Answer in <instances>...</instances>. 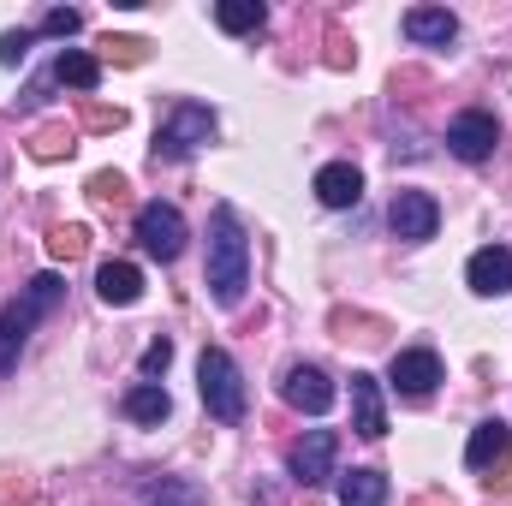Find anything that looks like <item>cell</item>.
Listing matches in <instances>:
<instances>
[{
	"label": "cell",
	"instance_id": "20",
	"mask_svg": "<svg viewBox=\"0 0 512 506\" xmlns=\"http://www.w3.org/2000/svg\"><path fill=\"white\" fill-rule=\"evenodd\" d=\"M340 506H387L382 471H340Z\"/></svg>",
	"mask_w": 512,
	"mask_h": 506
},
{
	"label": "cell",
	"instance_id": "23",
	"mask_svg": "<svg viewBox=\"0 0 512 506\" xmlns=\"http://www.w3.org/2000/svg\"><path fill=\"white\" fill-rule=\"evenodd\" d=\"M102 60H114V66H143V60H149V42H143V36H102Z\"/></svg>",
	"mask_w": 512,
	"mask_h": 506
},
{
	"label": "cell",
	"instance_id": "3",
	"mask_svg": "<svg viewBox=\"0 0 512 506\" xmlns=\"http://www.w3.org/2000/svg\"><path fill=\"white\" fill-rule=\"evenodd\" d=\"M197 387H203V405H209L215 423H245V376H239L233 352L209 346L197 358Z\"/></svg>",
	"mask_w": 512,
	"mask_h": 506
},
{
	"label": "cell",
	"instance_id": "18",
	"mask_svg": "<svg viewBox=\"0 0 512 506\" xmlns=\"http://www.w3.org/2000/svg\"><path fill=\"white\" fill-rule=\"evenodd\" d=\"M54 78H60V84H72V90H84V96H90V90H96V84H102V60H96V54H84V48H66V54H60V60H54Z\"/></svg>",
	"mask_w": 512,
	"mask_h": 506
},
{
	"label": "cell",
	"instance_id": "4",
	"mask_svg": "<svg viewBox=\"0 0 512 506\" xmlns=\"http://www.w3.org/2000/svg\"><path fill=\"white\" fill-rule=\"evenodd\" d=\"M215 137V108L203 102H173V114L155 131V161H185L191 149H203Z\"/></svg>",
	"mask_w": 512,
	"mask_h": 506
},
{
	"label": "cell",
	"instance_id": "2",
	"mask_svg": "<svg viewBox=\"0 0 512 506\" xmlns=\"http://www.w3.org/2000/svg\"><path fill=\"white\" fill-rule=\"evenodd\" d=\"M60 298H66V280H60V274H36V280L24 286V298H12V304L0 310V376L18 370V352L30 346V328H36Z\"/></svg>",
	"mask_w": 512,
	"mask_h": 506
},
{
	"label": "cell",
	"instance_id": "17",
	"mask_svg": "<svg viewBox=\"0 0 512 506\" xmlns=\"http://www.w3.org/2000/svg\"><path fill=\"white\" fill-rule=\"evenodd\" d=\"M120 411H126L131 423H167L173 399H167V387H161V381H137V387L126 393V405H120Z\"/></svg>",
	"mask_w": 512,
	"mask_h": 506
},
{
	"label": "cell",
	"instance_id": "19",
	"mask_svg": "<svg viewBox=\"0 0 512 506\" xmlns=\"http://www.w3.org/2000/svg\"><path fill=\"white\" fill-rule=\"evenodd\" d=\"M215 24H221L227 36H256V30L268 24V6H262V0H221V6H215Z\"/></svg>",
	"mask_w": 512,
	"mask_h": 506
},
{
	"label": "cell",
	"instance_id": "26",
	"mask_svg": "<svg viewBox=\"0 0 512 506\" xmlns=\"http://www.w3.org/2000/svg\"><path fill=\"white\" fill-rule=\"evenodd\" d=\"M126 173H90V197L96 203H126Z\"/></svg>",
	"mask_w": 512,
	"mask_h": 506
},
{
	"label": "cell",
	"instance_id": "15",
	"mask_svg": "<svg viewBox=\"0 0 512 506\" xmlns=\"http://www.w3.org/2000/svg\"><path fill=\"white\" fill-rule=\"evenodd\" d=\"M405 36H411L417 48H447V42L459 36V18H453L447 6H411V12H405Z\"/></svg>",
	"mask_w": 512,
	"mask_h": 506
},
{
	"label": "cell",
	"instance_id": "7",
	"mask_svg": "<svg viewBox=\"0 0 512 506\" xmlns=\"http://www.w3.org/2000/svg\"><path fill=\"white\" fill-rule=\"evenodd\" d=\"M387 227H393V239L423 245V239H435V227H441V203H435L429 191H393V203H387Z\"/></svg>",
	"mask_w": 512,
	"mask_h": 506
},
{
	"label": "cell",
	"instance_id": "12",
	"mask_svg": "<svg viewBox=\"0 0 512 506\" xmlns=\"http://www.w3.org/2000/svg\"><path fill=\"white\" fill-rule=\"evenodd\" d=\"M465 280H471V292H483V298H507L512 292V251L507 245H483V251L465 262Z\"/></svg>",
	"mask_w": 512,
	"mask_h": 506
},
{
	"label": "cell",
	"instance_id": "30",
	"mask_svg": "<svg viewBox=\"0 0 512 506\" xmlns=\"http://www.w3.org/2000/svg\"><path fill=\"white\" fill-rule=\"evenodd\" d=\"M483 483H489V495H512V453L489 465V477H483Z\"/></svg>",
	"mask_w": 512,
	"mask_h": 506
},
{
	"label": "cell",
	"instance_id": "32",
	"mask_svg": "<svg viewBox=\"0 0 512 506\" xmlns=\"http://www.w3.org/2000/svg\"><path fill=\"white\" fill-rule=\"evenodd\" d=\"M417 506H447V501H417Z\"/></svg>",
	"mask_w": 512,
	"mask_h": 506
},
{
	"label": "cell",
	"instance_id": "8",
	"mask_svg": "<svg viewBox=\"0 0 512 506\" xmlns=\"http://www.w3.org/2000/svg\"><path fill=\"white\" fill-rule=\"evenodd\" d=\"M280 399L292 411H304V417H328L334 411V381H328V370H316V364H286L280 370Z\"/></svg>",
	"mask_w": 512,
	"mask_h": 506
},
{
	"label": "cell",
	"instance_id": "27",
	"mask_svg": "<svg viewBox=\"0 0 512 506\" xmlns=\"http://www.w3.org/2000/svg\"><path fill=\"white\" fill-rule=\"evenodd\" d=\"M167 364H173V346H167V340H149L137 370H143V381H155V376H167Z\"/></svg>",
	"mask_w": 512,
	"mask_h": 506
},
{
	"label": "cell",
	"instance_id": "11",
	"mask_svg": "<svg viewBox=\"0 0 512 506\" xmlns=\"http://www.w3.org/2000/svg\"><path fill=\"white\" fill-rule=\"evenodd\" d=\"M352 429L364 441H382L387 435V405H382V381L370 370H352Z\"/></svg>",
	"mask_w": 512,
	"mask_h": 506
},
{
	"label": "cell",
	"instance_id": "5",
	"mask_svg": "<svg viewBox=\"0 0 512 506\" xmlns=\"http://www.w3.org/2000/svg\"><path fill=\"white\" fill-rule=\"evenodd\" d=\"M334 459H340V435H334V429H310L304 441H292L286 471H292V483H298V489H316V483H328V477H334Z\"/></svg>",
	"mask_w": 512,
	"mask_h": 506
},
{
	"label": "cell",
	"instance_id": "24",
	"mask_svg": "<svg viewBox=\"0 0 512 506\" xmlns=\"http://www.w3.org/2000/svg\"><path fill=\"white\" fill-rule=\"evenodd\" d=\"M84 30V12L78 6H54L48 18H42V36H78Z\"/></svg>",
	"mask_w": 512,
	"mask_h": 506
},
{
	"label": "cell",
	"instance_id": "1",
	"mask_svg": "<svg viewBox=\"0 0 512 506\" xmlns=\"http://www.w3.org/2000/svg\"><path fill=\"white\" fill-rule=\"evenodd\" d=\"M203 280H209V298L221 310H233L251 286V239H245L233 203H215V215H209V274Z\"/></svg>",
	"mask_w": 512,
	"mask_h": 506
},
{
	"label": "cell",
	"instance_id": "13",
	"mask_svg": "<svg viewBox=\"0 0 512 506\" xmlns=\"http://www.w3.org/2000/svg\"><path fill=\"white\" fill-rule=\"evenodd\" d=\"M316 203H322V209H358V203H364V173H358L352 161H328V167L316 173Z\"/></svg>",
	"mask_w": 512,
	"mask_h": 506
},
{
	"label": "cell",
	"instance_id": "9",
	"mask_svg": "<svg viewBox=\"0 0 512 506\" xmlns=\"http://www.w3.org/2000/svg\"><path fill=\"white\" fill-rule=\"evenodd\" d=\"M387 381H393L399 399H429V393L441 387V358H435L429 346H405V352H393Z\"/></svg>",
	"mask_w": 512,
	"mask_h": 506
},
{
	"label": "cell",
	"instance_id": "31",
	"mask_svg": "<svg viewBox=\"0 0 512 506\" xmlns=\"http://www.w3.org/2000/svg\"><path fill=\"white\" fill-rule=\"evenodd\" d=\"M149 506H203V501H197L191 489H179V483H173V489H161V495H155Z\"/></svg>",
	"mask_w": 512,
	"mask_h": 506
},
{
	"label": "cell",
	"instance_id": "16",
	"mask_svg": "<svg viewBox=\"0 0 512 506\" xmlns=\"http://www.w3.org/2000/svg\"><path fill=\"white\" fill-rule=\"evenodd\" d=\"M507 453H512V429L501 417H483V423L471 429V441H465V465H471V471H489V465L507 459Z\"/></svg>",
	"mask_w": 512,
	"mask_h": 506
},
{
	"label": "cell",
	"instance_id": "14",
	"mask_svg": "<svg viewBox=\"0 0 512 506\" xmlns=\"http://www.w3.org/2000/svg\"><path fill=\"white\" fill-rule=\"evenodd\" d=\"M96 298L114 304V310L137 304V298H143V268H137V262H120V256L102 262V268H96Z\"/></svg>",
	"mask_w": 512,
	"mask_h": 506
},
{
	"label": "cell",
	"instance_id": "10",
	"mask_svg": "<svg viewBox=\"0 0 512 506\" xmlns=\"http://www.w3.org/2000/svg\"><path fill=\"white\" fill-rule=\"evenodd\" d=\"M495 143H501V126H495L489 108H465V114L447 126V149H453L459 161H489Z\"/></svg>",
	"mask_w": 512,
	"mask_h": 506
},
{
	"label": "cell",
	"instance_id": "22",
	"mask_svg": "<svg viewBox=\"0 0 512 506\" xmlns=\"http://www.w3.org/2000/svg\"><path fill=\"white\" fill-rule=\"evenodd\" d=\"M84 251H90V227H78V221L48 227V256H54V262H78Z\"/></svg>",
	"mask_w": 512,
	"mask_h": 506
},
{
	"label": "cell",
	"instance_id": "6",
	"mask_svg": "<svg viewBox=\"0 0 512 506\" xmlns=\"http://www.w3.org/2000/svg\"><path fill=\"white\" fill-rule=\"evenodd\" d=\"M137 245L155 262H173V256L185 251V215L173 203H143L137 209Z\"/></svg>",
	"mask_w": 512,
	"mask_h": 506
},
{
	"label": "cell",
	"instance_id": "25",
	"mask_svg": "<svg viewBox=\"0 0 512 506\" xmlns=\"http://www.w3.org/2000/svg\"><path fill=\"white\" fill-rule=\"evenodd\" d=\"M126 126V108H108V102H84V131H120Z\"/></svg>",
	"mask_w": 512,
	"mask_h": 506
},
{
	"label": "cell",
	"instance_id": "21",
	"mask_svg": "<svg viewBox=\"0 0 512 506\" xmlns=\"http://www.w3.org/2000/svg\"><path fill=\"white\" fill-rule=\"evenodd\" d=\"M24 149H30L36 161H66V155L78 149V131L54 120V126H36V131H30V143H24Z\"/></svg>",
	"mask_w": 512,
	"mask_h": 506
},
{
	"label": "cell",
	"instance_id": "29",
	"mask_svg": "<svg viewBox=\"0 0 512 506\" xmlns=\"http://www.w3.org/2000/svg\"><path fill=\"white\" fill-rule=\"evenodd\" d=\"M352 60H358V54L346 48V36H340V24H334V30H328V66H334V72H346Z\"/></svg>",
	"mask_w": 512,
	"mask_h": 506
},
{
	"label": "cell",
	"instance_id": "28",
	"mask_svg": "<svg viewBox=\"0 0 512 506\" xmlns=\"http://www.w3.org/2000/svg\"><path fill=\"white\" fill-rule=\"evenodd\" d=\"M30 42H36V30H6L0 36V66H18L30 54Z\"/></svg>",
	"mask_w": 512,
	"mask_h": 506
}]
</instances>
